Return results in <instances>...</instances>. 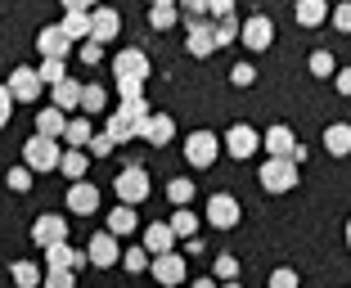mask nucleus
<instances>
[{
	"label": "nucleus",
	"instance_id": "f257e3e1",
	"mask_svg": "<svg viewBox=\"0 0 351 288\" xmlns=\"http://www.w3.org/2000/svg\"><path fill=\"white\" fill-rule=\"evenodd\" d=\"M149 117H154V108H149V99H135V104H122V108H113L108 113V140L113 144H126V140H140L149 126Z\"/></svg>",
	"mask_w": 351,
	"mask_h": 288
},
{
	"label": "nucleus",
	"instance_id": "f03ea898",
	"mask_svg": "<svg viewBox=\"0 0 351 288\" xmlns=\"http://www.w3.org/2000/svg\"><path fill=\"white\" fill-rule=\"evenodd\" d=\"M59 158H63V144L50 140V135H27V144H23V167H27L32 176L36 171H59Z\"/></svg>",
	"mask_w": 351,
	"mask_h": 288
},
{
	"label": "nucleus",
	"instance_id": "7ed1b4c3",
	"mask_svg": "<svg viewBox=\"0 0 351 288\" xmlns=\"http://www.w3.org/2000/svg\"><path fill=\"white\" fill-rule=\"evenodd\" d=\"M261 189H266V194H289V189H298V163H293V158H266V163H261Z\"/></svg>",
	"mask_w": 351,
	"mask_h": 288
},
{
	"label": "nucleus",
	"instance_id": "20e7f679",
	"mask_svg": "<svg viewBox=\"0 0 351 288\" xmlns=\"http://www.w3.org/2000/svg\"><path fill=\"white\" fill-rule=\"evenodd\" d=\"M221 158V135L217 131H189L185 135V163L189 167H212Z\"/></svg>",
	"mask_w": 351,
	"mask_h": 288
},
{
	"label": "nucleus",
	"instance_id": "39448f33",
	"mask_svg": "<svg viewBox=\"0 0 351 288\" xmlns=\"http://www.w3.org/2000/svg\"><path fill=\"white\" fill-rule=\"evenodd\" d=\"M32 243L41 248H54V243H68V216L63 212H45V216H36L32 221Z\"/></svg>",
	"mask_w": 351,
	"mask_h": 288
},
{
	"label": "nucleus",
	"instance_id": "423d86ee",
	"mask_svg": "<svg viewBox=\"0 0 351 288\" xmlns=\"http://www.w3.org/2000/svg\"><path fill=\"white\" fill-rule=\"evenodd\" d=\"M221 149H226L230 158H239V163H248V158L261 149V135L252 131L248 122H234V126L226 131V140H221Z\"/></svg>",
	"mask_w": 351,
	"mask_h": 288
},
{
	"label": "nucleus",
	"instance_id": "0eeeda50",
	"mask_svg": "<svg viewBox=\"0 0 351 288\" xmlns=\"http://www.w3.org/2000/svg\"><path fill=\"white\" fill-rule=\"evenodd\" d=\"M113 82H149V54L145 50H117L113 54Z\"/></svg>",
	"mask_w": 351,
	"mask_h": 288
},
{
	"label": "nucleus",
	"instance_id": "6e6552de",
	"mask_svg": "<svg viewBox=\"0 0 351 288\" xmlns=\"http://www.w3.org/2000/svg\"><path fill=\"white\" fill-rule=\"evenodd\" d=\"M113 189H117V198H122V203L140 207L149 198V171H145V167H126V171L113 180Z\"/></svg>",
	"mask_w": 351,
	"mask_h": 288
},
{
	"label": "nucleus",
	"instance_id": "1a4fd4ad",
	"mask_svg": "<svg viewBox=\"0 0 351 288\" xmlns=\"http://www.w3.org/2000/svg\"><path fill=\"white\" fill-rule=\"evenodd\" d=\"M239 41L248 45L252 54L270 50V41H275V23H270L266 14H252V19H243V27H239Z\"/></svg>",
	"mask_w": 351,
	"mask_h": 288
},
{
	"label": "nucleus",
	"instance_id": "9d476101",
	"mask_svg": "<svg viewBox=\"0 0 351 288\" xmlns=\"http://www.w3.org/2000/svg\"><path fill=\"white\" fill-rule=\"evenodd\" d=\"M86 257H90V266L108 270L122 261V248H117V235H108V230H99V235H90V243H86Z\"/></svg>",
	"mask_w": 351,
	"mask_h": 288
},
{
	"label": "nucleus",
	"instance_id": "9b49d317",
	"mask_svg": "<svg viewBox=\"0 0 351 288\" xmlns=\"http://www.w3.org/2000/svg\"><path fill=\"white\" fill-rule=\"evenodd\" d=\"M207 226L212 230H234L239 226V198L234 194H212L207 198Z\"/></svg>",
	"mask_w": 351,
	"mask_h": 288
},
{
	"label": "nucleus",
	"instance_id": "f8f14e48",
	"mask_svg": "<svg viewBox=\"0 0 351 288\" xmlns=\"http://www.w3.org/2000/svg\"><path fill=\"white\" fill-rule=\"evenodd\" d=\"M10 95H14V104H36V95H41V77H36V68H27V63H23V68H14L10 72Z\"/></svg>",
	"mask_w": 351,
	"mask_h": 288
},
{
	"label": "nucleus",
	"instance_id": "ddd939ff",
	"mask_svg": "<svg viewBox=\"0 0 351 288\" xmlns=\"http://www.w3.org/2000/svg\"><path fill=\"white\" fill-rule=\"evenodd\" d=\"M185 27H189L185 50L194 54V59H207L212 50H221V45H217V32H212V23H207V19H185Z\"/></svg>",
	"mask_w": 351,
	"mask_h": 288
},
{
	"label": "nucleus",
	"instance_id": "4468645a",
	"mask_svg": "<svg viewBox=\"0 0 351 288\" xmlns=\"http://www.w3.org/2000/svg\"><path fill=\"white\" fill-rule=\"evenodd\" d=\"M149 270H154V279L162 288H180V284H185V275H189L180 252H162V257H154V266H149Z\"/></svg>",
	"mask_w": 351,
	"mask_h": 288
},
{
	"label": "nucleus",
	"instance_id": "2eb2a0df",
	"mask_svg": "<svg viewBox=\"0 0 351 288\" xmlns=\"http://www.w3.org/2000/svg\"><path fill=\"white\" fill-rule=\"evenodd\" d=\"M117 32H122V14L108 10V5H95V10H90V41L108 45Z\"/></svg>",
	"mask_w": 351,
	"mask_h": 288
},
{
	"label": "nucleus",
	"instance_id": "dca6fc26",
	"mask_svg": "<svg viewBox=\"0 0 351 288\" xmlns=\"http://www.w3.org/2000/svg\"><path fill=\"white\" fill-rule=\"evenodd\" d=\"M68 212L73 216H95L99 212V189H95L90 180H73V185H68Z\"/></svg>",
	"mask_w": 351,
	"mask_h": 288
},
{
	"label": "nucleus",
	"instance_id": "f3484780",
	"mask_svg": "<svg viewBox=\"0 0 351 288\" xmlns=\"http://www.w3.org/2000/svg\"><path fill=\"white\" fill-rule=\"evenodd\" d=\"M261 149H266L270 158H293V149H298V135H293V126L275 122L266 135H261Z\"/></svg>",
	"mask_w": 351,
	"mask_h": 288
},
{
	"label": "nucleus",
	"instance_id": "a211bd4d",
	"mask_svg": "<svg viewBox=\"0 0 351 288\" xmlns=\"http://www.w3.org/2000/svg\"><path fill=\"white\" fill-rule=\"evenodd\" d=\"M36 45H41L45 59H68V45H73V41H68V32H63L59 23H50V27L36 32Z\"/></svg>",
	"mask_w": 351,
	"mask_h": 288
},
{
	"label": "nucleus",
	"instance_id": "6ab92c4d",
	"mask_svg": "<svg viewBox=\"0 0 351 288\" xmlns=\"http://www.w3.org/2000/svg\"><path fill=\"white\" fill-rule=\"evenodd\" d=\"M140 140H145V144H154V149H167V144L176 140V117H171V113H154Z\"/></svg>",
	"mask_w": 351,
	"mask_h": 288
},
{
	"label": "nucleus",
	"instance_id": "aec40b11",
	"mask_svg": "<svg viewBox=\"0 0 351 288\" xmlns=\"http://www.w3.org/2000/svg\"><path fill=\"white\" fill-rule=\"evenodd\" d=\"M45 261H50V270H82L90 257L77 252L73 243H54V248H45Z\"/></svg>",
	"mask_w": 351,
	"mask_h": 288
},
{
	"label": "nucleus",
	"instance_id": "412c9836",
	"mask_svg": "<svg viewBox=\"0 0 351 288\" xmlns=\"http://www.w3.org/2000/svg\"><path fill=\"white\" fill-rule=\"evenodd\" d=\"M145 248L154 252V257H162V252H176V235L167 221H154V226L145 230Z\"/></svg>",
	"mask_w": 351,
	"mask_h": 288
},
{
	"label": "nucleus",
	"instance_id": "4be33fe9",
	"mask_svg": "<svg viewBox=\"0 0 351 288\" xmlns=\"http://www.w3.org/2000/svg\"><path fill=\"white\" fill-rule=\"evenodd\" d=\"M50 99H54V108H82V82H73V77H63L59 86H50Z\"/></svg>",
	"mask_w": 351,
	"mask_h": 288
},
{
	"label": "nucleus",
	"instance_id": "5701e85b",
	"mask_svg": "<svg viewBox=\"0 0 351 288\" xmlns=\"http://www.w3.org/2000/svg\"><path fill=\"white\" fill-rule=\"evenodd\" d=\"M63 126H68V113H59L54 104L36 113V135H50V140H63Z\"/></svg>",
	"mask_w": 351,
	"mask_h": 288
},
{
	"label": "nucleus",
	"instance_id": "b1692460",
	"mask_svg": "<svg viewBox=\"0 0 351 288\" xmlns=\"http://www.w3.org/2000/svg\"><path fill=\"white\" fill-rule=\"evenodd\" d=\"M324 149H329L333 158H347L351 154V122H333L329 131H324Z\"/></svg>",
	"mask_w": 351,
	"mask_h": 288
},
{
	"label": "nucleus",
	"instance_id": "393cba45",
	"mask_svg": "<svg viewBox=\"0 0 351 288\" xmlns=\"http://www.w3.org/2000/svg\"><path fill=\"white\" fill-rule=\"evenodd\" d=\"M86 167H90V154H86V149H63L59 171L68 176V180H86Z\"/></svg>",
	"mask_w": 351,
	"mask_h": 288
},
{
	"label": "nucleus",
	"instance_id": "a878e982",
	"mask_svg": "<svg viewBox=\"0 0 351 288\" xmlns=\"http://www.w3.org/2000/svg\"><path fill=\"white\" fill-rule=\"evenodd\" d=\"M293 19H298L302 27H320V23L329 19V5H324V0H298V10H293Z\"/></svg>",
	"mask_w": 351,
	"mask_h": 288
},
{
	"label": "nucleus",
	"instance_id": "bb28decb",
	"mask_svg": "<svg viewBox=\"0 0 351 288\" xmlns=\"http://www.w3.org/2000/svg\"><path fill=\"white\" fill-rule=\"evenodd\" d=\"M90 135H95L90 117H68V126H63V144H68V149H82V144H90Z\"/></svg>",
	"mask_w": 351,
	"mask_h": 288
},
{
	"label": "nucleus",
	"instance_id": "cd10ccee",
	"mask_svg": "<svg viewBox=\"0 0 351 288\" xmlns=\"http://www.w3.org/2000/svg\"><path fill=\"white\" fill-rule=\"evenodd\" d=\"M135 226H140V216H135L131 203H117L113 212H108V235H131Z\"/></svg>",
	"mask_w": 351,
	"mask_h": 288
},
{
	"label": "nucleus",
	"instance_id": "c85d7f7f",
	"mask_svg": "<svg viewBox=\"0 0 351 288\" xmlns=\"http://www.w3.org/2000/svg\"><path fill=\"white\" fill-rule=\"evenodd\" d=\"M167 226H171L176 239H185V243H189V239H198V216L189 212V207H176V216L167 221Z\"/></svg>",
	"mask_w": 351,
	"mask_h": 288
},
{
	"label": "nucleus",
	"instance_id": "c756f323",
	"mask_svg": "<svg viewBox=\"0 0 351 288\" xmlns=\"http://www.w3.org/2000/svg\"><path fill=\"white\" fill-rule=\"evenodd\" d=\"M10 279H14V284H19V288H41V266H36V261H14V266H10Z\"/></svg>",
	"mask_w": 351,
	"mask_h": 288
},
{
	"label": "nucleus",
	"instance_id": "7c9ffc66",
	"mask_svg": "<svg viewBox=\"0 0 351 288\" xmlns=\"http://www.w3.org/2000/svg\"><path fill=\"white\" fill-rule=\"evenodd\" d=\"M63 32H68V41H90V14H63V23H59Z\"/></svg>",
	"mask_w": 351,
	"mask_h": 288
},
{
	"label": "nucleus",
	"instance_id": "2f4dec72",
	"mask_svg": "<svg viewBox=\"0 0 351 288\" xmlns=\"http://www.w3.org/2000/svg\"><path fill=\"white\" fill-rule=\"evenodd\" d=\"M176 19H180V5H154L149 10V27H158V32H171Z\"/></svg>",
	"mask_w": 351,
	"mask_h": 288
},
{
	"label": "nucleus",
	"instance_id": "473e14b6",
	"mask_svg": "<svg viewBox=\"0 0 351 288\" xmlns=\"http://www.w3.org/2000/svg\"><path fill=\"white\" fill-rule=\"evenodd\" d=\"M104 108H108V95H104V86H82V113L90 117V113H104Z\"/></svg>",
	"mask_w": 351,
	"mask_h": 288
},
{
	"label": "nucleus",
	"instance_id": "72a5a7b5",
	"mask_svg": "<svg viewBox=\"0 0 351 288\" xmlns=\"http://www.w3.org/2000/svg\"><path fill=\"white\" fill-rule=\"evenodd\" d=\"M122 266L131 270V275H145V270L154 266V252H149V248L140 243V248H131V252H122Z\"/></svg>",
	"mask_w": 351,
	"mask_h": 288
},
{
	"label": "nucleus",
	"instance_id": "f704fd0d",
	"mask_svg": "<svg viewBox=\"0 0 351 288\" xmlns=\"http://www.w3.org/2000/svg\"><path fill=\"white\" fill-rule=\"evenodd\" d=\"M167 198H171V207H189V198H194V180H185V176L167 180Z\"/></svg>",
	"mask_w": 351,
	"mask_h": 288
},
{
	"label": "nucleus",
	"instance_id": "c9c22d12",
	"mask_svg": "<svg viewBox=\"0 0 351 288\" xmlns=\"http://www.w3.org/2000/svg\"><path fill=\"white\" fill-rule=\"evenodd\" d=\"M212 279H217V284H230V279H239V257L221 252V257L212 261Z\"/></svg>",
	"mask_w": 351,
	"mask_h": 288
},
{
	"label": "nucleus",
	"instance_id": "e433bc0d",
	"mask_svg": "<svg viewBox=\"0 0 351 288\" xmlns=\"http://www.w3.org/2000/svg\"><path fill=\"white\" fill-rule=\"evenodd\" d=\"M36 77H41L45 86H59L63 77H68V63H63V59H41V68H36Z\"/></svg>",
	"mask_w": 351,
	"mask_h": 288
},
{
	"label": "nucleus",
	"instance_id": "4c0bfd02",
	"mask_svg": "<svg viewBox=\"0 0 351 288\" xmlns=\"http://www.w3.org/2000/svg\"><path fill=\"white\" fill-rule=\"evenodd\" d=\"M239 27H243V23H239L234 14L217 19V23H212V32H217V45H230V41H239Z\"/></svg>",
	"mask_w": 351,
	"mask_h": 288
},
{
	"label": "nucleus",
	"instance_id": "58836bf2",
	"mask_svg": "<svg viewBox=\"0 0 351 288\" xmlns=\"http://www.w3.org/2000/svg\"><path fill=\"white\" fill-rule=\"evenodd\" d=\"M306 68H311V77H338V63H333V54H329V50H315Z\"/></svg>",
	"mask_w": 351,
	"mask_h": 288
},
{
	"label": "nucleus",
	"instance_id": "ea45409f",
	"mask_svg": "<svg viewBox=\"0 0 351 288\" xmlns=\"http://www.w3.org/2000/svg\"><path fill=\"white\" fill-rule=\"evenodd\" d=\"M41 288H77V270H45Z\"/></svg>",
	"mask_w": 351,
	"mask_h": 288
},
{
	"label": "nucleus",
	"instance_id": "a19ab883",
	"mask_svg": "<svg viewBox=\"0 0 351 288\" xmlns=\"http://www.w3.org/2000/svg\"><path fill=\"white\" fill-rule=\"evenodd\" d=\"M302 279H298V270L293 266H279V270H270V288H298Z\"/></svg>",
	"mask_w": 351,
	"mask_h": 288
},
{
	"label": "nucleus",
	"instance_id": "79ce46f5",
	"mask_svg": "<svg viewBox=\"0 0 351 288\" xmlns=\"http://www.w3.org/2000/svg\"><path fill=\"white\" fill-rule=\"evenodd\" d=\"M257 82V68H252V63H234V68H230V86H252Z\"/></svg>",
	"mask_w": 351,
	"mask_h": 288
},
{
	"label": "nucleus",
	"instance_id": "37998d69",
	"mask_svg": "<svg viewBox=\"0 0 351 288\" xmlns=\"http://www.w3.org/2000/svg\"><path fill=\"white\" fill-rule=\"evenodd\" d=\"M113 149H117V144L108 140V131H104V135H90V144H86V154H90V158H108Z\"/></svg>",
	"mask_w": 351,
	"mask_h": 288
},
{
	"label": "nucleus",
	"instance_id": "c03bdc74",
	"mask_svg": "<svg viewBox=\"0 0 351 288\" xmlns=\"http://www.w3.org/2000/svg\"><path fill=\"white\" fill-rule=\"evenodd\" d=\"M5 180H10L14 194H27V189H32V171H27V167H14V171L5 176Z\"/></svg>",
	"mask_w": 351,
	"mask_h": 288
},
{
	"label": "nucleus",
	"instance_id": "a18cd8bd",
	"mask_svg": "<svg viewBox=\"0 0 351 288\" xmlns=\"http://www.w3.org/2000/svg\"><path fill=\"white\" fill-rule=\"evenodd\" d=\"M117 95H122V104L145 99V82H117Z\"/></svg>",
	"mask_w": 351,
	"mask_h": 288
},
{
	"label": "nucleus",
	"instance_id": "49530a36",
	"mask_svg": "<svg viewBox=\"0 0 351 288\" xmlns=\"http://www.w3.org/2000/svg\"><path fill=\"white\" fill-rule=\"evenodd\" d=\"M329 19H333V27H338V32H351V0H342Z\"/></svg>",
	"mask_w": 351,
	"mask_h": 288
},
{
	"label": "nucleus",
	"instance_id": "de8ad7c7",
	"mask_svg": "<svg viewBox=\"0 0 351 288\" xmlns=\"http://www.w3.org/2000/svg\"><path fill=\"white\" fill-rule=\"evenodd\" d=\"M10 117H14V95L10 86H0V126H10Z\"/></svg>",
	"mask_w": 351,
	"mask_h": 288
},
{
	"label": "nucleus",
	"instance_id": "09e8293b",
	"mask_svg": "<svg viewBox=\"0 0 351 288\" xmlns=\"http://www.w3.org/2000/svg\"><path fill=\"white\" fill-rule=\"evenodd\" d=\"M207 14L212 19H226V14H234V0H207Z\"/></svg>",
	"mask_w": 351,
	"mask_h": 288
},
{
	"label": "nucleus",
	"instance_id": "8fccbe9b",
	"mask_svg": "<svg viewBox=\"0 0 351 288\" xmlns=\"http://www.w3.org/2000/svg\"><path fill=\"white\" fill-rule=\"evenodd\" d=\"M63 14H90L95 10V0H59Z\"/></svg>",
	"mask_w": 351,
	"mask_h": 288
},
{
	"label": "nucleus",
	"instance_id": "3c124183",
	"mask_svg": "<svg viewBox=\"0 0 351 288\" xmlns=\"http://www.w3.org/2000/svg\"><path fill=\"white\" fill-rule=\"evenodd\" d=\"M99 59H104V45L99 41H86L82 45V63H99Z\"/></svg>",
	"mask_w": 351,
	"mask_h": 288
},
{
	"label": "nucleus",
	"instance_id": "603ef678",
	"mask_svg": "<svg viewBox=\"0 0 351 288\" xmlns=\"http://www.w3.org/2000/svg\"><path fill=\"white\" fill-rule=\"evenodd\" d=\"M333 82H338V95H347V99H351V68H338Z\"/></svg>",
	"mask_w": 351,
	"mask_h": 288
},
{
	"label": "nucleus",
	"instance_id": "864d4df0",
	"mask_svg": "<svg viewBox=\"0 0 351 288\" xmlns=\"http://www.w3.org/2000/svg\"><path fill=\"white\" fill-rule=\"evenodd\" d=\"M189 288H221V284H217V279H212V275H207V279H194V284H189Z\"/></svg>",
	"mask_w": 351,
	"mask_h": 288
},
{
	"label": "nucleus",
	"instance_id": "5fc2aeb1",
	"mask_svg": "<svg viewBox=\"0 0 351 288\" xmlns=\"http://www.w3.org/2000/svg\"><path fill=\"white\" fill-rule=\"evenodd\" d=\"M342 235H347V248H351V216H347V230H342Z\"/></svg>",
	"mask_w": 351,
	"mask_h": 288
},
{
	"label": "nucleus",
	"instance_id": "6e6d98bb",
	"mask_svg": "<svg viewBox=\"0 0 351 288\" xmlns=\"http://www.w3.org/2000/svg\"><path fill=\"white\" fill-rule=\"evenodd\" d=\"M221 288H243V284H239V279H230V284H221Z\"/></svg>",
	"mask_w": 351,
	"mask_h": 288
},
{
	"label": "nucleus",
	"instance_id": "4d7b16f0",
	"mask_svg": "<svg viewBox=\"0 0 351 288\" xmlns=\"http://www.w3.org/2000/svg\"><path fill=\"white\" fill-rule=\"evenodd\" d=\"M154 5H176V0H154Z\"/></svg>",
	"mask_w": 351,
	"mask_h": 288
}]
</instances>
